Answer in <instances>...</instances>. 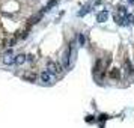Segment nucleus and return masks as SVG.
Returning a JSON list of instances; mask_svg holds the SVG:
<instances>
[{
    "label": "nucleus",
    "instance_id": "obj_1",
    "mask_svg": "<svg viewBox=\"0 0 134 128\" xmlns=\"http://www.w3.org/2000/svg\"><path fill=\"white\" fill-rule=\"evenodd\" d=\"M50 75H54V77H57V75H60L62 72L65 71V68L62 66V63L60 62H53V60H48L47 62V69H45Z\"/></svg>",
    "mask_w": 134,
    "mask_h": 128
},
{
    "label": "nucleus",
    "instance_id": "obj_2",
    "mask_svg": "<svg viewBox=\"0 0 134 128\" xmlns=\"http://www.w3.org/2000/svg\"><path fill=\"white\" fill-rule=\"evenodd\" d=\"M60 63H62V66L65 68V71L69 69V66H71V50H69V48H66L63 53H62Z\"/></svg>",
    "mask_w": 134,
    "mask_h": 128
},
{
    "label": "nucleus",
    "instance_id": "obj_3",
    "mask_svg": "<svg viewBox=\"0 0 134 128\" xmlns=\"http://www.w3.org/2000/svg\"><path fill=\"white\" fill-rule=\"evenodd\" d=\"M3 63L5 65H14L15 63V57H14V54H12V50L9 48L5 53V56H3Z\"/></svg>",
    "mask_w": 134,
    "mask_h": 128
},
{
    "label": "nucleus",
    "instance_id": "obj_4",
    "mask_svg": "<svg viewBox=\"0 0 134 128\" xmlns=\"http://www.w3.org/2000/svg\"><path fill=\"white\" fill-rule=\"evenodd\" d=\"M122 68H124V71H125V74H127V75H131L134 72V65L131 63V60H128V59L124 62V66Z\"/></svg>",
    "mask_w": 134,
    "mask_h": 128
},
{
    "label": "nucleus",
    "instance_id": "obj_5",
    "mask_svg": "<svg viewBox=\"0 0 134 128\" xmlns=\"http://www.w3.org/2000/svg\"><path fill=\"white\" fill-rule=\"evenodd\" d=\"M21 77L24 80H27V81H36V79H38V75H36L35 71H27V72H24Z\"/></svg>",
    "mask_w": 134,
    "mask_h": 128
},
{
    "label": "nucleus",
    "instance_id": "obj_6",
    "mask_svg": "<svg viewBox=\"0 0 134 128\" xmlns=\"http://www.w3.org/2000/svg\"><path fill=\"white\" fill-rule=\"evenodd\" d=\"M107 18H109V12H107V11H101L100 14L96 15V21L98 23H104Z\"/></svg>",
    "mask_w": 134,
    "mask_h": 128
},
{
    "label": "nucleus",
    "instance_id": "obj_7",
    "mask_svg": "<svg viewBox=\"0 0 134 128\" xmlns=\"http://www.w3.org/2000/svg\"><path fill=\"white\" fill-rule=\"evenodd\" d=\"M109 77H110V79H114V80H119L121 79V71L118 69V68H114V69H112L109 72Z\"/></svg>",
    "mask_w": 134,
    "mask_h": 128
},
{
    "label": "nucleus",
    "instance_id": "obj_8",
    "mask_svg": "<svg viewBox=\"0 0 134 128\" xmlns=\"http://www.w3.org/2000/svg\"><path fill=\"white\" fill-rule=\"evenodd\" d=\"M41 80H42V83H51V75L47 72V71H42L41 72Z\"/></svg>",
    "mask_w": 134,
    "mask_h": 128
},
{
    "label": "nucleus",
    "instance_id": "obj_9",
    "mask_svg": "<svg viewBox=\"0 0 134 128\" xmlns=\"http://www.w3.org/2000/svg\"><path fill=\"white\" fill-rule=\"evenodd\" d=\"M26 63V54H18V56H15V65H23Z\"/></svg>",
    "mask_w": 134,
    "mask_h": 128
},
{
    "label": "nucleus",
    "instance_id": "obj_10",
    "mask_svg": "<svg viewBox=\"0 0 134 128\" xmlns=\"http://www.w3.org/2000/svg\"><path fill=\"white\" fill-rule=\"evenodd\" d=\"M78 44L80 45H84L86 44V35H84V33H80V35H78Z\"/></svg>",
    "mask_w": 134,
    "mask_h": 128
},
{
    "label": "nucleus",
    "instance_id": "obj_11",
    "mask_svg": "<svg viewBox=\"0 0 134 128\" xmlns=\"http://www.w3.org/2000/svg\"><path fill=\"white\" fill-rule=\"evenodd\" d=\"M33 60H35V56H33V54H26V62L32 63Z\"/></svg>",
    "mask_w": 134,
    "mask_h": 128
},
{
    "label": "nucleus",
    "instance_id": "obj_12",
    "mask_svg": "<svg viewBox=\"0 0 134 128\" xmlns=\"http://www.w3.org/2000/svg\"><path fill=\"white\" fill-rule=\"evenodd\" d=\"M134 23V17L133 15H127V23L125 24H133Z\"/></svg>",
    "mask_w": 134,
    "mask_h": 128
},
{
    "label": "nucleus",
    "instance_id": "obj_13",
    "mask_svg": "<svg viewBox=\"0 0 134 128\" xmlns=\"http://www.w3.org/2000/svg\"><path fill=\"white\" fill-rule=\"evenodd\" d=\"M128 2H130V3H134V0H128Z\"/></svg>",
    "mask_w": 134,
    "mask_h": 128
}]
</instances>
